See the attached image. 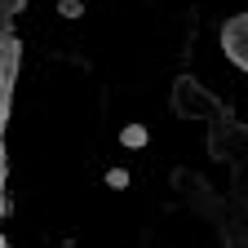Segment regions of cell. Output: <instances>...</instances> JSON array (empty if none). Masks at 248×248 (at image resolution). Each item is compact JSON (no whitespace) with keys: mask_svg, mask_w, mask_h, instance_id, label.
I'll return each mask as SVG.
<instances>
[{"mask_svg":"<svg viewBox=\"0 0 248 248\" xmlns=\"http://www.w3.org/2000/svg\"><path fill=\"white\" fill-rule=\"evenodd\" d=\"M222 49H226V58L235 67L248 71V14H239V18H231L222 27Z\"/></svg>","mask_w":248,"mask_h":248,"instance_id":"1","label":"cell"}]
</instances>
